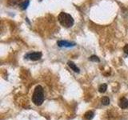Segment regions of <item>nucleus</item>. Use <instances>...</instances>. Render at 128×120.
<instances>
[{
  "instance_id": "obj_1",
  "label": "nucleus",
  "mask_w": 128,
  "mask_h": 120,
  "mask_svg": "<svg viewBox=\"0 0 128 120\" xmlns=\"http://www.w3.org/2000/svg\"><path fill=\"white\" fill-rule=\"evenodd\" d=\"M32 101L36 106L42 105L44 101V92L43 88L41 86H37L35 87L33 96H32Z\"/></svg>"
},
{
  "instance_id": "obj_2",
  "label": "nucleus",
  "mask_w": 128,
  "mask_h": 120,
  "mask_svg": "<svg viewBox=\"0 0 128 120\" xmlns=\"http://www.w3.org/2000/svg\"><path fill=\"white\" fill-rule=\"evenodd\" d=\"M58 19L59 22L61 23V25L64 27H70L74 24V19L72 16L69 14L65 13V12H61L58 14Z\"/></svg>"
},
{
  "instance_id": "obj_3",
  "label": "nucleus",
  "mask_w": 128,
  "mask_h": 120,
  "mask_svg": "<svg viewBox=\"0 0 128 120\" xmlns=\"http://www.w3.org/2000/svg\"><path fill=\"white\" fill-rule=\"evenodd\" d=\"M26 58L33 60V61H37V60H39L42 58V53H40V52H33V53L26 54Z\"/></svg>"
},
{
  "instance_id": "obj_4",
  "label": "nucleus",
  "mask_w": 128,
  "mask_h": 120,
  "mask_svg": "<svg viewBox=\"0 0 128 120\" xmlns=\"http://www.w3.org/2000/svg\"><path fill=\"white\" fill-rule=\"evenodd\" d=\"M58 46L62 47V46H66V47H70V46H74L75 44L74 43H71V42H68L66 41H63V40H61V41H58L57 42Z\"/></svg>"
},
{
  "instance_id": "obj_5",
  "label": "nucleus",
  "mask_w": 128,
  "mask_h": 120,
  "mask_svg": "<svg viewBox=\"0 0 128 120\" xmlns=\"http://www.w3.org/2000/svg\"><path fill=\"white\" fill-rule=\"evenodd\" d=\"M118 105L122 109H126V108L128 107V99L126 98H122L120 99Z\"/></svg>"
},
{
  "instance_id": "obj_6",
  "label": "nucleus",
  "mask_w": 128,
  "mask_h": 120,
  "mask_svg": "<svg viewBox=\"0 0 128 120\" xmlns=\"http://www.w3.org/2000/svg\"><path fill=\"white\" fill-rule=\"evenodd\" d=\"M21 2H22V0H8L7 1V4L10 6L19 5Z\"/></svg>"
},
{
  "instance_id": "obj_7",
  "label": "nucleus",
  "mask_w": 128,
  "mask_h": 120,
  "mask_svg": "<svg viewBox=\"0 0 128 120\" xmlns=\"http://www.w3.org/2000/svg\"><path fill=\"white\" fill-rule=\"evenodd\" d=\"M67 64H68V66L70 67V69H72L74 72H77V73H78V72H79V68L77 67V66H76L73 62L69 61Z\"/></svg>"
},
{
  "instance_id": "obj_8",
  "label": "nucleus",
  "mask_w": 128,
  "mask_h": 120,
  "mask_svg": "<svg viewBox=\"0 0 128 120\" xmlns=\"http://www.w3.org/2000/svg\"><path fill=\"white\" fill-rule=\"evenodd\" d=\"M29 3H30V1L29 0H25V1L22 2L21 3L19 4V6L21 8L22 10H26L27 6H29Z\"/></svg>"
},
{
  "instance_id": "obj_9",
  "label": "nucleus",
  "mask_w": 128,
  "mask_h": 120,
  "mask_svg": "<svg viewBox=\"0 0 128 120\" xmlns=\"http://www.w3.org/2000/svg\"><path fill=\"white\" fill-rule=\"evenodd\" d=\"M84 117H85V118L87 119V120L92 119V118H93V117H94V112L91 111V110L87 111L86 113L85 114V115H84Z\"/></svg>"
},
{
  "instance_id": "obj_10",
  "label": "nucleus",
  "mask_w": 128,
  "mask_h": 120,
  "mask_svg": "<svg viewBox=\"0 0 128 120\" xmlns=\"http://www.w3.org/2000/svg\"><path fill=\"white\" fill-rule=\"evenodd\" d=\"M106 89H107V85L105 83H102V84H101V85L99 86L98 91L100 92V93H104V92L106 90Z\"/></svg>"
},
{
  "instance_id": "obj_11",
  "label": "nucleus",
  "mask_w": 128,
  "mask_h": 120,
  "mask_svg": "<svg viewBox=\"0 0 128 120\" xmlns=\"http://www.w3.org/2000/svg\"><path fill=\"white\" fill-rule=\"evenodd\" d=\"M101 102L103 104V105H105V106H107V105H109L110 104V99L108 97H103L101 100Z\"/></svg>"
},
{
  "instance_id": "obj_12",
  "label": "nucleus",
  "mask_w": 128,
  "mask_h": 120,
  "mask_svg": "<svg viewBox=\"0 0 128 120\" xmlns=\"http://www.w3.org/2000/svg\"><path fill=\"white\" fill-rule=\"evenodd\" d=\"M89 59L90 60V61H92V62H99L100 61L99 58L96 55H92V56H90V57L89 58Z\"/></svg>"
},
{
  "instance_id": "obj_13",
  "label": "nucleus",
  "mask_w": 128,
  "mask_h": 120,
  "mask_svg": "<svg viewBox=\"0 0 128 120\" xmlns=\"http://www.w3.org/2000/svg\"><path fill=\"white\" fill-rule=\"evenodd\" d=\"M123 51L125 52V53H126V54H128V44L123 47Z\"/></svg>"
}]
</instances>
